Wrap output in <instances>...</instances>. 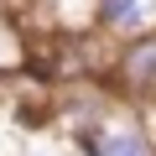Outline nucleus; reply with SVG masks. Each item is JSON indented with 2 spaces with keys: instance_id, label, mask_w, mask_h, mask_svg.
Here are the masks:
<instances>
[{
  "instance_id": "1",
  "label": "nucleus",
  "mask_w": 156,
  "mask_h": 156,
  "mask_svg": "<svg viewBox=\"0 0 156 156\" xmlns=\"http://www.w3.org/2000/svg\"><path fill=\"white\" fill-rule=\"evenodd\" d=\"M73 151L78 156H156V135H146L135 120H78L73 125Z\"/></svg>"
},
{
  "instance_id": "2",
  "label": "nucleus",
  "mask_w": 156,
  "mask_h": 156,
  "mask_svg": "<svg viewBox=\"0 0 156 156\" xmlns=\"http://www.w3.org/2000/svg\"><path fill=\"white\" fill-rule=\"evenodd\" d=\"M109 73H115V83H120L130 99H140V104L156 109V31L120 42L115 57H109Z\"/></svg>"
},
{
  "instance_id": "3",
  "label": "nucleus",
  "mask_w": 156,
  "mask_h": 156,
  "mask_svg": "<svg viewBox=\"0 0 156 156\" xmlns=\"http://www.w3.org/2000/svg\"><path fill=\"white\" fill-rule=\"evenodd\" d=\"M89 26L115 42L146 37L156 31V0H89Z\"/></svg>"
},
{
  "instance_id": "4",
  "label": "nucleus",
  "mask_w": 156,
  "mask_h": 156,
  "mask_svg": "<svg viewBox=\"0 0 156 156\" xmlns=\"http://www.w3.org/2000/svg\"><path fill=\"white\" fill-rule=\"evenodd\" d=\"M31 5H42V11H52L57 21H68V5H83V11H89V0H31Z\"/></svg>"
},
{
  "instance_id": "5",
  "label": "nucleus",
  "mask_w": 156,
  "mask_h": 156,
  "mask_svg": "<svg viewBox=\"0 0 156 156\" xmlns=\"http://www.w3.org/2000/svg\"><path fill=\"white\" fill-rule=\"evenodd\" d=\"M16 156H57V151H47V146H26V151H16Z\"/></svg>"
}]
</instances>
